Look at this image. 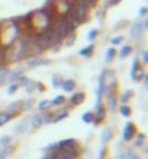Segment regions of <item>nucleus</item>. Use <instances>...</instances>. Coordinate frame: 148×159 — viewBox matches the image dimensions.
Here are the masks:
<instances>
[{
    "label": "nucleus",
    "mask_w": 148,
    "mask_h": 159,
    "mask_svg": "<svg viewBox=\"0 0 148 159\" xmlns=\"http://www.w3.org/2000/svg\"><path fill=\"white\" fill-rule=\"evenodd\" d=\"M53 120V116L48 112V111H39L38 114H35L32 117V120H31V125H32V129H38L41 127L42 124H49Z\"/></svg>",
    "instance_id": "nucleus-1"
},
{
    "label": "nucleus",
    "mask_w": 148,
    "mask_h": 159,
    "mask_svg": "<svg viewBox=\"0 0 148 159\" xmlns=\"http://www.w3.org/2000/svg\"><path fill=\"white\" fill-rule=\"evenodd\" d=\"M47 64H49V60H48V58L35 56V57H31L28 61H26V67L35 69V67H39V66H47Z\"/></svg>",
    "instance_id": "nucleus-2"
},
{
    "label": "nucleus",
    "mask_w": 148,
    "mask_h": 159,
    "mask_svg": "<svg viewBox=\"0 0 148 159\" xmlns=\"http://www.w3.org/2000/svg\"><path fill=\"white\" fill-rule=\"evenodd\" d=\"M135 134H137V127H135L134 123L128 121V123L125 124L124 133H122V140H125V142H129V140L132 139Z\"/></svg>",
    "instance_id": "nucleus-3"
},
{
    "label": "nucleus",
    "mask_w": 148,
    "mask_h": 159,
    "mask_svg": "<svg viewBox=\"0 0 148 159\" xmlns=\"http://www.w3.org/2000/svg\"><path fill=\"white\" fill-rule=\"evenodd\" d=\"M145 31L142 26V18L138 20H135L134 24H132V26H131V37L135 39L141 38V35H142V32Z\"/></svg>",
    "instance_id": "nucleus-4"
},
{
    "label": "nucleus",
    "mask_w": 148,
    "mask_h": 159,
    "mask_svg": "<svg viewBox=\"0 0 148 159\" xmlns=\"http://www.w3.org/2000/svg\"><path fill=\"white\" fill-rule=\"evenodd\" d=\"M77 156H78V149L76 146L60 150V159H76Z\"/></svg>",
    "instance_id": "nucleus-5"
},
{
    "label": "nucleus",
    "mask_w": 148,
    "mask_h": 159,
    "mask_svg": "<svg viewBox=\"0 0 148 159\" xmlns=\"http://www.w3.org/2000/svg\"><path fill=\"white\" fill-rule=\"evenodd\" d=\"M95 114V124H99L102 120H105V116H106V110H105V107L102 105H96V112H93Z\"/></svg>",
    "instance_id": "nucleus-6"
},
{
    "label": "nucleus",
    "mask_w": 148,
    "mask_h": 159,
    "mask_svg": "<svg viewBox=\"0 0 148 159\" xmlns=\"http://www.w3.org/2000/svg\"><path fill=\"white\" fill-rule=\"evenodd\" d=\"M77 145V140L76 139H64L61 142H58L57 146L58 149L62 150V149H68V148H74Z\"/></svg>",
    "instance_id": "nucleus-7"
},
{
    "label": "nucleus",
    "mask_w": 148,
    "mask_h": 159,
    "mask_svg": "<svg viewBox=\"0 0 148 159\" xmlns=\"http://www.w3.org/2000/svg\"><path fill=\"white\" fill-rule=\"evenodd\" d=\"M68 101H70V104H71V105H74V107L80 105L81 102L84 101V92H76V93H73Z\"/></svg>",
    "instance_id": "nucleus-8"
},
{
    "label": "nucleus",
    "mask_w": 148,
    "mask_h": 159,
    "mask_svg": "<svg viewBox=\"0 0 148 159\" xmlns=\"http://www.w3.org/2000/svg\"><path fill=\"white\" fill-rule=\"evenodd\" d=\"M22 76V69H16V70H10L7 77H6V82L9 83H15L19 77Z\"/></svg>",
    "instance_id": "nucleus-9"
},
{
    "label": "nucleus",
    "mask_w": 148,
    "mask_h": 159,
    "mask_svg": "<svg viewBox=\"0 0 148 159\" xmlns=\"http://www.w3.org/2000/svg\"><path fill=\"white\" fill-rule=\"evenodd\" d=\"M76 86H77V83L74 79H67V80L64 79V82H62V85H61V88L66 92H73L76 89Z\"/></svg>",
    "instance_id": "nucleus-10"
},
{
    "label": "nucleus",
    "mask_w": 148,
    "mask_h": 159,
    "mask_svg": "<svg viewBox=\"0 0 148 159\" xmlns=\"http://www.w3.org/2000/svg\"><path fill=\"white\" fill-rule=\"evenodd\" d=\"M93 51H95V44H89L87 47H84V48H81L80 51H78V54H80L81 57H91L93 56Z\"/></svg>",
    "instance_id": "nucleus-11"
},
{
    "label": "nucleus",
    "mask_w": 148,
    "mask_h": 159,
    "mask_svg": "<svg viewBox=\"0 0 148 159\" xmlns=\"http://www.w3.org/2000/svg\"><path fill=\"white\" fill-rule=\"evenodd\" d=\"M76 38H77V34H76V31H74V32H71V34L66 35V37L62 38V45H67V47H71L73 44L76 43Z\"/></svg>",
    "instance_id": "nucleus-12"
},
{
    "label": "nucleus",
    "mask_w": 148,
    "mask_h": 159,
    "mask_svg": "<svg viewBox=\"0 0 148 159\" xmlns=\"http://www.w3.org/2000/svg\"><path fill=\"white\" fill-rule=\"evenodd\" d=\"M28 123H29V118H23V120L20 121L19 124L16 125V127H15V133H16V134H20V133H23V131H26Z\"/></svg>",
    "instance_id": "nucleus-13"
},
{
    "label": "nucleus",
    "mask_w": 148,
    "mask_h": 159,
    "mask_svg": "<svg viewBox=\"0 0 148 159\" xmlns=\"http://www.w3.org/2000/svg\"><path fill=\"white\" fill-rule=\"evenodd\" d=\"M116 48L115 47H112V48H109L108 51H106V57H105V61L106 63H112V60H115V57H116Z\"/></svg>",
    "instance_id": "nucleus-14"
},
{
    "label": "nucleus",
    "mask_w": 148,
    "mask_h": 159,
    "mask_svg": "<svg viewBox=\"0 0 148 159\" xmlns=\"http://www.w3.org/2000/svg\"><path fill=\"white\" fill-rule=\"evenodd\" d=\"M116 97H115L112 92H109V95H108V107H109L110 111H115V108H116Z\"/></svg>",
    "instance_id": "nucleus-15"
},
{
    "label": "nucleus",
    "mask_w": 148,
    "mask_h": 159,
    "mask_svg": "<svg viewBox=\"0 0 148 159\" xmlns=\"http://www.w3.org/2000/svg\"><path fill=\"white\" fill-rule=\"evenodd\" d=\"M81 120L84 121L86 124H90V123H93V121H95V114H93L91 111H86V112L81 116Z\"/></svg>",
    "instance_id": "nucleus-16"
},
{
    "label": "nucleus",
    "mask_w": 148,
    "mask_h": 159,
    "mask_svg": "<svg viewBox=\"0 0 148 159\" xmlns=\"http://www.w3.org/2000/svg\"><path fill=\"white\" fill-rule=\"evenodd\" d=\"M132 53V45H124L122 47V50L119 51V58H125V57H128L129 54Z\"/></svg>",
    "instance_id": "nucleus-17"
},
{
    "label": "nucleus",
    "mask_w": 148,
    "mask_h": 159,
    "mask_svg": "<svg viewBox=\"0 0 148 159\" xmlns=\"http://www.w3.org/2000/svg\"><path fill=\"white\" fill-rule=\"evenodd\" d=\"M51 107H53V104H51L49 99H44V101H41L38 104V110L39 111H48Z\"/></svg>",
    "instance_id": "nucleus-18"
},
{
    "label": "nucleus",
    "mask_w": 148,
    "mask_h": 159,
    "mask_svg": "<svg viewBox=\"0 0 148 159\" xmlns=\"http://www.w3.org/2000/svg\"><path fill=\"white\" fill-rule=\"evenodd\" d=\"M12 120V114L10 112H0V127L5 125L6 123H9Z\"/></svg>",
    "instance_id": "nucleus-19"
},
{
    "label": "nucleus",
    "mask_w": 148,
    "mask_h": 159,
    "mask_svg": "<svg viewBox=\"0 0 148 159\" xmlns=\"http://www.w3.org/2000/svg\"><path fill=\"white\" fill-rule=\"evenodd\" d=\"M22 104H23V102H22V101L12 102V104H10V105L7 107V110H9V111H12V112H18V111H20V110H22ZM12 112H10V114H12Z\"/></svg>",
    "instance_id": "nucleus-20"
},
{
    "label": "nucleus",
    "mask_w": 148,
    "mask_h": 159,
    "mask_svg": "<svg viewBox=\"0 0 148 159\" xmlns=\"http://www.w3.org/2000/svg\"><path fill=\"white\" fill-rule=\"evenodd\" d=\"M67 117H68V111H62V112H60V114L53 117L51 123H60V121H62L64 118H67Z\"/></svg>",
    "instance_id": "nucleus-21"
},
{
    "label": "nucleus",
    "mask_w": 148,
    "mask_h": 159,
    "mask_svg": "<svg viewBox=\"0 0 148 159\" xmlns=\"http://www.w3.org/2000/svg\"><path fill=\"white\" fill-rule=\"evenodd\" d=\"M66 101H67V99H66V97H62V95H58V97H55L53 99V101H51V104H53V107H60V105H62V104H66Z\"/></svg>",
    "instance_id": "nucleus-22"
},
{
    "label": "nucleus",
    "mask_w": 148,
    "mask_h": 159,
    "mask_svg": "<svg viewBox=\"0 0 148 159\" xmlns=\"http://www.w3.org/2000/svg\"><path fill=\"white\" fill-rule=\"evenodd\" d=\"M62 82H64V79L61 76H58V75L53 76V88H61Z\"/></svg>",
    "instance_id": "nucleus-23"
},
{
    "label": "nucleus",
    "mask_w": 148,
    "mask_h": 159,
    "mask_svg": "<svg viewBox=\"0 0 148 159\" xmlns=\"http://www.w3.org/2000/svg\"><path fill=\"white\" fill-rule=\"evenodd\" d=\"M132 95H134V92L131 91V89L125 92L124 95L121 97V102H122V105H124V104H128V101L131 99V97H132Z\"/></svg>",
    "instance_id": "nucleus-24"
},
{
    "label": "nucleus",
    "mask_w": 148,
    "mask_h": 159,
    "mask_svg": "<svg viewBox=\"0 0 148 159\" xmlns=\"http://www.w3.org/2000/svg\"><path fill=\"white\" fill-rule=\"evenodd\" d=\"M119 111H121V114H122L124 117H129V116H131V107H128V104L121 105Z\"/></svg>",
    "instance_id": "nucleus-25"
},
{
    "label": "nucleus",
    "mask_w": 148,
    "mask_h": 159,
    "mask_svg": "<svg viewBox=\"0 0 148 159\" xmlns=\"http://www.w3.org/2000/svg\"><path fill=\"white\" fill-rule=\"evenodd\" d=\"M110 137H112V131H110V129H105L103 133H102V140H103V143H108Z\"/></svg>",
    "instance_id": "nucleus-26"
},
{
    "label": "nucleus",
    "mask_w": 148,
    "mask_h": 159,
    "mask_svg": "<svg viewBox=\"0 0 148 159\" xmlns=\"http://www.w3.org/2000/svg\"><path fill=\"white\" fill-rule=\"evenodd\" d=\"M144 140H145V134L144 133H138V136H137V139H135V146H142L144 145Z\"/></svg>",
    "instance_id": "nucleus-27"
},
{
    "label": "nucleus",
    "mask_w": 148,
    "mask_h": 159,
    "mask_svg": "<svg viewBox=\"0 0 148 159\" xmlns=\"http://www.w3.org/2000/svg\"><path fill=\"white\" fill-rule=\"evenodd\" d=\"M10 142H12V137H10V136H7V134L0 137V146H7Z\"/></svg>",
    "instance_id": "nucleus-28"
},
{
    "label": "nucleus",
    "mask_w": 148,
    "mask_h": 159,
    "mask_svg": "<svg viewBox=\"0 0 148 159\" xmlns=\"http://www.w3.org/2000/svg\"><path fill=\"white\" fill-rule=\"evenodd\" d=\"M97 35H99V29H91L90 32H89V35H87V39L89 41H95L97 38Z\"/></svg>",
    "instance_id": "nucleus-29"
},
{
    "label": "nucleus",
    "mask_w": 148,
    "mask_h": 159,
    "mask_svg": "<svg viewBox=\"0 0 148 159\" xmlns=\"http://www.w3.org/2000/svg\"><path fill=\"white\" fill-rule=\"evenodd\" d=\"M122 41H124V37L122 35H118V37H113V38L110 39V43H112V45H119V44H122Z\"/></svg>",
    "instance_id": "nucleus-30"
},
{
    "label": "nucleus",
    "mask_w": 148,
    "mask_h": 159,
    "mask_svg": "<svg viewBox=\"0 0 148 159\" xmlns=\"http://www.w3.org/2000/svg\"><path fill=\"white\" fill-rule=\"evenodd\" d=\"M18 88H19L18 83H10V86L7 88V93H9V95H13L15 92L18 91Z\"/></svg>",
    "instance_id": "nucleus-31"
},
{
    "label": "nucleus",
    "mask_w": 148,
    "mask_h": 159,
    "mask_svg": "<svg viewBox=\"0 0 148 159\" xmlns=\"http://www.w3.org/2000/svg\"><path fill=\"white\" fill-rule=\"evenodd\" d=\"M125 25H128V20H126V19H122L121 22H118V24L115 25L113 29H115V31H119V29L122 28V26H125Z\"/></svg>",
    "instance_id": "nucleus-32"
},
{
    "label": "nucleus",
    "mask_w": 148,
    "mask_h": 159,
    "mask_svg": "<svg viewBox=\"0 0 148 159\" xmlns=\"http://www.w3.org/2000/svg\"><path fill=\"white\" fill-rule=\"evenodd\" d=\"M16 82L19 83V85H22V86H26V85H28V82H29V79L28 77H25V76H20L19 79H18V80H16Z\"/></svg>",
    "instance_id": "nucleus-33"
},
{
    "label": "nucleus",
    "mask_w": 148,
    "mask_h": 159,
    "mask_svg": "<svg viewBox=\"0 0 148 159\" xmlns=\"http://www.w3.org/2000/svg\"><path fill=\"white\" fill-rule=\"evenodd\" d=\"M7 156H9V149H7V148L0 150V159H6Z\"/></svg>",
    "instance_id": "nucleus-34"
},
{
    "label": "nucleus",
    "mask_w": 148,
    "mask_h": 159,
    "mask_svg": "<svg viewBox=\"0 0 148 159\" xmlns=\"http://www.w3.org/2000/svg\"><path fill=\"white\" fill-rule=\"evenodd\" d=\"M129 158H131V150H124L119 155V159H129Z\"/></svg>",
    "instance_id": "nucleus-35"
},
{
    "label": "nucleus",
    "mask_w": 148,
    "mask_h": 159,
    "mask_svg": "<svg viewBox=\"0 0 148 159\" xmlns=\"http://www.w3.org/2000/svg\"><path fill=\"white\" fill-rule=\"evenodd\" d=\"M122 2V0H108V7H113V6H118Z\"/></svg>",
    "instance_id": "nucleus-36"
},
{
    "label": "nucleus",
    "mask_w": 148,
    "mask_h": 159,
    "mask_svg": "<svg viewBox=\"0 0 148 159\" xmlns=\"http://www.w3.org/2000/svg\"><path fill=\"white\" fill-rule=\"evenodd\" d=\"M141 56H142V63H144V66L148 63V53L144 50V51H141Z\"/></svg>",
    "instance_id": "nucleus-37"
},
{
    "label": "nucleus",
    "mask_w": 148,
    "mask_h": 159,
    "mask_svg": "<svg viewBox=\"0 0 148 159\" xmlns=\"http://www.w3.org/2000/svg\"><path fill=\"white\" fill-rule=\"evenodd\" d=\"M138 15H139V18H147V7H141Z\"/></svg>",
    "instance_id": "nucleus-38"
},
{
    "label": "nucleus",
    "mask_w": 148,
    "mask_h": 159,
    "mask_svg": "<svg viewBox=\"0 0 148 159\" xmlns=\"http://www.w3.org/2000/svg\"><path fill=\"white\" fill-rule=\"evenodd\" d=\"M129 159H139V158L137 156V155H131V158H129Z\"/></svg>",
    "instance_id": "nucleus-39"
}]
</instances>
